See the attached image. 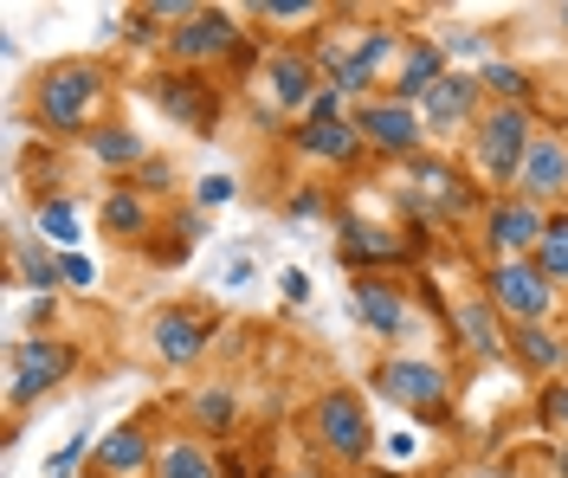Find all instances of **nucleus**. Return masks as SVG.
Here are the masks:
<instances>
[{
	"instance_id": "f257e3e1",
	"label": "nucleus",
	"mask_w": 568,
	"mask_h": 478,
	"mask_svg": "<svg viewBox=\"0 0 568 478\" xmlns=\"http://www.w3.org/2000/svg\"><path fill=\"white\" fill-rule=\"evenodd\" d=\"M400 27L388 20H362V27H336L329 39H317V72L329 91H343L349 104L362 98H375V91H388V72L394 59H400Z\"/></svg>"
},
{
	"instance_id": "f03ea898",
	"label": "nucleus",
	"mask_w": 568,
	"mask_h": 478,
	"mask_svg": "<svg viewBox=\"0 0 568 478\" xmlns=\"http://www.w3.org/2000/svg\"><path fill=\"white\" fill-rule=\"evenodd\" d=\"M110 98V72L98 59H59L33 78L27 111L45 136H91V116Z\"/></svg>"
},
{
	"instance_id": "7ed1b4c3",
	"label": "nucleus",
	"mask_w": 568,
	"mask_h": 478,
	"mask_svg": "<svg viewBox=\"0 0 568 478\" xmlns=\"http://www.w3.org/2000/svg\"><path fill=\"white\" fill-rule=\"evenodd\" d=\"M536 130H542V123H536V111H524V104H485L478 130L465 136V155H471V175H478V187L510 194V187H517V175H524V155H530Z\"/></svg>"
},
{
	"instance_id": "20e7f679",
	"label": "nucleus",
	"mask_w": 568,
	"mask_h": 478,
	"mask_svg": "<svg viewBox=\"0 0 568 478\" xmlns=\"http://www.w3.org/2000/svg\"><path fill=\"white\" fill-rule=\"evenodd\" d=\"M400 207L414 221H478L485 201H478V182L465 175L453 155H414L400 162Z\"/></svg>"
},
{
	"instance_id": "39448f33",
	"label": "nucleus",
	"mask_w": 568,
	"mask_h": 478,
	"mask_svg": "<svg viewBox=\"0 0 568 478\" xmlns=\"http://www.w3.org/2000/svg\"><path fill=\"white\" fill-rule=\"evenodd\" d=\"M420 226L407 233V226H382V221H355V214H343L336 221V258L349 265L355 278H388V272H400V265H414L420 258Z\"/></svg>"
},
{
	"instance_id": "423d86ee",
	"label": "nucleus",
	"mask_w": 568,
	"mask_h": 478,
	"mask_svg": "<svg viewBox=\"0 0 568 478\" xmlns=\"http://www.w3.org/2000/svg\"><path fill=\"white\" fill-rule=\"evenodd\" d=\"M311 440L323 446V459H336V466H362L368 452H375V420H368V401L355 395V388H323L317 401H311Z\"/></svg>"
},
{
	"instance_id": "0eeeda50",
	"label": "nucleus",
	"mask_w": 568,
	"mask_h": 478,
	"mask_svg": "<svg viewBox=\"0 0 568 478\" xmlns=\"http://www.w3.org/2000/svg\"><path fill=\"white\" fill-rule=\"evenodd\" d=\"M355 136L368 143V155H382V162H414V155H426V123H420V104H400V98H388V91H375V98H362L349 111Z\"/></svg>"
},
{
	"instance_id": "6e6552de",
	"label": "nucleus",
	"mask_w": 568,
	"mask_h": 478,
	"mask_svg": "<svg viewBox=\"0 0 568 478\" xmlns=\"http://www.w3.org/2000/svg\"><path fill=\"white\" fill-rule=\"evenodd\" d=\"M71 368H78V349L65 336H13L7 343V407H33L45 388H59Z\"/></svg>"
},
{
	"instance_id": "1a4fd4ad",
	"label": "nucleus",
	"mask_w": 568,
	"mask_h": 478,
	"mask_svg": "<svg viewBox=\"0 0 568 478\" xmlns=\"http://www.w3.org/2000/svg\"><path fill=\"white\" fill-rule=\"evenodd\" d=\"M542 233H549V214H542V207H530L524 194H491L485 214H478V253H485V265L536 258Z\"/></svg>"
},
{
	"instance_id": "9d476101",
	"label": "nucleus",
	"mask_w": 568,
	"mask_h": 478,
	"mask_svg": "<svg viewBox=\"0 0 568 478\" xmlns=\"http://www.w3.org/2000/svg\"><path fill=\"white\" fill-rule=\"evenodd\" d=\"M485 297H491L497 317L517 330V324H549L562 292L549 285V272L536 258H510V265H485Z\"/></svg>"
},
{
	"instance_id": "9b49d317",
	"label": "nucleus",
	"mask_w": 568,
	"mask_h": 478,
	"mask_svg": "<svg viewBox=\"0 0 568 478\" xmlns=\"http://www.w3.org/2000/svg\"><path fill=\"white\" fill-rule=\"evenodd\" d=\"M368 382L394 407H407L414 420H446V407H453V375L439 363H426V356H382Z\"/></svg>"
},
{
	"instance_id": "f8f14e48",
	"label": "nucleus",
	"mask_w": 568,
	"mask_h": 478,
	"mask_svg": "<svg viewBox=\"0 0 568 478\" xmlns=\"http://www.w3.org/2000/svg\"><path fill=\"white\" fill-rule=\"evenodd\" d=\"M240 39H246L240 13H226V7H194L181 27H169L162 52H169V65H181V72H207V65H220V59L240 52Z\"/></svg>"
},
{
	"instance_id": "ddd939ff",
	"label": "nucleus",
	"mask_w": 568,
	"mask_h": 478,
	"mask_svg": "<svg viewBox=\"0 0 568 478\" xmlns=\"http://www.w3.org/2000/svg\"><path fill=\"white\" fill-rule=\"evenodd\" d=\"M258 98H265V111L272 116H297L311 111V98L323 91V72H317V52L311 45H272L265 59H258Z\"/></svg>"
},
{
	"instance_id": "4468645a",
	"label": "nucleus",
	"mask_w": 568,
	"mask_h": 478,
	"mask_svg": "<svg viewBox=\"0 0 568 478\" xmlns=\"http://www.w3.org/2000/svg\"><path fill=\"white\" fill-rule=\"evenodd\" d=\"M485 104H491V98H485L478 72H459V65H453V72L426 91L420 123H426V136H433V143H459V136H471V130H478Z\"/></svg>"
},
{
	"instance_id": "2eb2a0df",
	"label": "nucleus",
	"mask_w": 568,
	"mask_h": 478,
	"mask_svg": "<svg viewBox=\"0 0 568 478\" xmlns=\"http://www.w3.org/2000/svg\"><path fill=\"white\" fill-rule=\"evenodd\" d=\"M155 111L181 123V130H194V136H213L220 130V84L207 72H181V65H162L155 72Z\"/></svg>"
},
{
	"instance_id": "dca6fc26",
	"label": "nucleus",
	"mask_w": 568,
	"mask_h": 478,
	"mask_svg": "<svg viewBox=\"0 0 568 478\" xmlns=\"http://www.w3.org/2000/svg\"><path fill=\"white\" fill-rule=\"evenodd\" d=\"M149 349H155V363H169V368H194L213 349V311H201V304L149 311Z\"/></svg>"
},
{
	"instance_id": "f3484780",
	"label": "nucleus",
	"mask_w": 568,
	"mask_h": 478,
	"mask_svg": "<svg viewBox=\"0 0 568 478\" xmlns=\"http://www.w3.org/2000/svg\"><path fill=\"white\" fill-rule=\"evenodd\" d=\"M510 194H524L542 214H562L568 207V130H536L530 155H524V175Z\"/></svg>"
},
{
	"instance_id": "a211bd4d",
	"label": "nucleus",
	"mask_w": 568,
	"mask_h": 478,
	"mask_svg": "<svg viewBox=\"0 0 568 478\" xmlns=\"http://www.w3.org/2000/svg\"><path fill=\"white\" fill-rule=\"evenodd\" d=\"M349 317L375 336V343L414 336V304H407V285H394V278H355L349 285Z\"/></svg>"
},
{
	"instance_id": "6ab92c4d",
	"label": "nucleus",
	"mask_w": 568,
	"mask_h": 478,
	"mask_svg": "<svg viewBox=\"0 0 568 478\" xmlns=\"http://www.w3.org/2000/svg\"><path fill=\"white\" fill-rule=\"evenodd\" d=\"M446 72H453L446 39L407 33V39H400V59H394V72H388V98H400V104H426V91H433Z\"/></svg>"
},
{
	"instance_id": "aec40b11",
	"label": "nucleus",
	"mask_w": 568,
	"mask_h": 478,
	"mask_svg": "<svg viewBox=\"0 0 568 478\" xmlns=\"http://www.w3.org/2000/svg\"><path fill=\"white\" fill-rule=\"evenodd\" d=\"M453 330H459V349L471 363H504V356H510V324L491 311L485 292H471V297L453 304Z\"/></svg>"
},
{
	"instance_id": "412c9836",
	"label": "nucleus",
	"mask_w": 568,
	"mask_h": 478,
	"mask_svg": "<svg viewBox=\"0 0 568 478\" xmlns=\"http://www.w3.org/2000/svg\"><path fill=\"white\" fill-rule=\"evenodd\" d=\"M155 452H162V446L149 440V420H123V427H110L104 440H98L91 472L98 478H142L155 466Z\"/></svg>"
},
{
	"instance_id": "4be33fe9",
	"label": "nucleus",
	"mask_w": 568,
	"mask_h": 478,
	"mask_svg": "<svg viewBox=\"0 0 568 478\" xmlns=\"http://www.w3.org/2000/svg\"><path fill=\"white\" fill-rule=\"evenodd\" d=\"M291 149H297L304 162H323V169H355V162L368 155V143L355 136L349 116H343V123H297V130H291Z\"/></svg>"
},
{
	"instance_id": "5701e85b",
	"label": "nucleus",
	"mask_w": 568,
	"mask_h": 478,
	"mask_svg": "<svg viewBox=\"0 0 568 478\" xmlns=\"http://www.w3.org/2000/svg\"><path fill=\"white\" fill-rule=\"evenodd\" d=\"M510 363H524L542 382H562L568 375V330H556V324H517L510 330Z\"/></svg>"
},
{
	"instance_id": "b1692460",
	"label": "nucleus",
	"mask_w": 568,
	"mask_h": 478,
	"mask_svg": "<svg viewBox=\"0 0 568 478\" xmlns=\"http://www.w3.org/2000/svg\"><path fill=\"white\" fill-rule=\"evenodd\" d=\"M84 155H91L98 169H116V175L130 182L142 162H149V143H142L130 123H104V130H91V136H84Z\"/></svg>"
},
{
	"instance_id": "393cba45",
	"label": "nucleus",
	"mask_w": 568,
	"mask_h": 478,
	"mask_svg": "<svg viewBox=\"0 0 568 478\" xmlns=\"http://www.w3.org/2000/svg\"><path fill=\"white\" fill-rule=\"evenodd\" d=\"M98 226H104L110 240H142V233H155V214H149V194L136 187H110L104 201H98Z\"/></svg>"
},
{
	"instance_id": "a878e982",
	"label": "nucleus",
	"mask_w": 568,
	"mask_h": 478,
	"mask_svg": "<svg viewBox=\"0 0 568 478\" xmlns=\"http://www.w3.org/2000/svg\"><path fill=\"white\" fill-rule=\"evenodd\" d=\"M155 478H220V466L194 434H169L162 452H155Z\"/></svg>"
},
{
	"instance_id": "bb28decb",
	"label": "nucleus",
	"mask_w": 568,
	"mask_h": 478,
	"mask_svg": "<svg viewBox=\"0 0 568 478\" xmlns=\"http://www.w3.org/2000/svg\"><path fill=\"white\" fill-rule=\"evenodd\" d=\"M478 84H485L491 104H524V111H530V98H536V78L524 72V65H510V59H485V65H478Z\"/></svg>"
},
{
	"instance_id": "cd10ccee",
	"label": "nucleus",
	"mask_w": 568,
	"mask_h": 478,
	"mask_svg": "<svg viewBox=\"0 0 568 478\" xmlns=\"http://www.w3.org/2000/svg\"><path fill=\"white\" fill-rule=\"evenodd\" d=\"M13 272H20V278H27V285H39V292H52V285H65V265H59V258L45 253V240H27V233H20V240H13Z\"/></svg>"
},
{
	"instance_id": "c85d7f7f",
	"label": "nucleus",
	"mask_w": 568,
	"mask_h": 478,
	"mask_svg": "<svg viewBox=\"0 0 568 478\" xmlns=\"http://www.w3.org/2000/svg\"><path fill=\"white\" fill-rule=\"evenodd\" d=\"M536 265L549 272L556 292H568V207L562 214H549V233H542V246H536Z\"/></svg>"
},
{
	"instance_id": "c756f323",
	"label": "nucleus",
	"mask_w": 568,
	"mask_h": 478,
	"mask_svg": "<svg viewBox=\"0 0 568 478\" xmlns=\"http://www.w3.org/2000/svg\"><path fill=\"white\" fill-rule=\"evenodd\" d=\"M187 407H194L201 434H226V427H233V388H226V382H207V388H201Z\"/></svg>"
},
{
	"instance_id": "7c9ffc66",
	"label": "nucleus",
	"mask_w": 568,
	"mask_h": 478,
	"mask_svg": "<svg viewBox=\"0 0 568 478\" xmlns=\"http://www.w3.org/2000/svg\"><path fill=\"white\" fill-rule=\"evenodd\" d=\"M39 240H52V246H78L84 233H78V207L71 201H39Z\"/></svg>"
},
{
	"instance_id": "2f4dec72",
	"label": "nucleus",
	"mask_w": 568,
	"mask_h": 478,
	"mask_svg": "<svg viewBox=\"0 0 568 478\" xmlns=\"http://www.w3.org/2000/svg\"><path fill=\"white\" fill-rule=\"evenodd\" d=\"M252 20H329V7H317V0H258Z\"/></svg>"
},
{
	"instance_id": "473e14b6",
	"label": "nucleus",
	"mask_w": 568,
	"mask_h": 478,
	"mask_svg": "<svg viewBox=\"0 0 568 478\" xmlns=\"http://www.w3.org/2000/svg\"><path fill=\"white\" fill-rule=\"evenodd\" d=\"M169 175H175V169H169L162 155H149L136 175H130V182H116V187H136V194H169Z\"/></svg>"
},
{
	"instance_id": "72a5a7b5",
	"label": "nucleus",
	"mask_w": 568,
	"mask_h": 478,
	"mask_svg": "<svg viewBox=\"0 0 568 478\" xmlns=\"http://www.w3.org/2000/svg\"><path fill=\"white\" fill-rule=\"evenodd\" d=\"M91 446H98L91 434H78V440H65L59 452H52V459H45V478H71V472H78V459H84Z\"/></svg>"
},
{
	"instance_id": "f704fd0d",
	"label": "nucleus",
	"mask_w": 568,
	"mask_h": 478,
	"mask_svg": "<svg viewBox=\"0 0 568 478\" xmlns=\"http://www.w3.org/2000/svg\"><path fill=\"white\" fill-rule=\"evenodd\" d=\"M233 194H240V182H233V175H207V182L194 187V207L207 214V207H226Z\"/></svg>"
},
{
	"instance_id": "c9c22d12",
	"label": "nucleus",
	"mask_w": 568,
	"mask_h": 478,
	"mask_svg": "<svg viewBox=\"0 0 568 478\" xmlns=\"http://www.w3.org/2000/svg\"><path fill=\"white\" fill-rule=\"evenodd\" d=\"M542 420H549V427H562V434H568V375H562V382H549V388H542Z\"/></svg>"
},
{
	"instance_id": "e433bc0d",
	"label": "nucleus",
	"mask_w": 568,
	"mask_h": 478,
	"mask_svg": "<svg viewBox=\"0 0 568 478\" xmlns=\"http://www.w3.org/2000/svg\"><path fill=\"white\" fill-rule=\"evenodd\" d=\"M284 214H291V221H317V214H323V194H317V187H297V194L284 201Z\"/></svg>"
},
{
	"instance_id": "4c0bfd02",
	"label": "nucleus",
	"mask_w": 568,
	"mask_h": 478,
	"mask_svg": "<svg viewBox=\"0 0 568 478\" xmlns=\"http://www.w3.org/2000/svg\"><path fill=\"white\" fill-rule=\"evenodd\" d=\"M278 285H284V304H311V272H304V265H291Z\"/></svg>"
},
{
	"instance_id": "58836bf2",
	"label": "nucleus",
	"mask_w": 568,
	"mask_h": 478,
	"mask_svg": "<svg viewBox=\"0 0 568 478\" xmlns=\"http://www.w3.org/2000/svg\"><path fill=\"white\" fill-rule=\"evenodd\" d=\"M59 265H65V285H91V278H98V265H91L84 253H65Z\"/></svg>"
},
{
	"instance_id": "ea45409f",
	"label": "nucleus",
	"mask_w": 568,
	"mask_h": 478,
	"mask_svg": "<svg viewBox=\"0 0 568 478\" xmlns=\"http://www.w3.org/2000/svg\"><path fill=\"white\" fill-rule=\"evenodd\" d=\"M414 452H420V440H414V434H394V440H388V459H414Z\"/></svg>"
},
{
	"instance_id": "a19ab883",
	"label": "nucleus",
	"mask_w": 568,
	"mask_h": 478,
	"mask_svg": "<svg viewBox=\"0 0 568 478\" xmlns=\"http://www.w3.org/2000/svg\"><path fill=\"white\" fill-rule=\"evenodd\" d=\"M459 478H517V472H510V466H465Z\"/></svg>"
},
{
	"instance_id": "79ce46f5",
	"label": "nucleus",
	"mask_w": 568,
	"mask_h": 478,
	"mask_svg": "<svg viewBox=\"0 0 568 478\" xmlns=\"http://www.w3.org/2000/svg\"><path fill=\"white\" fill-rule=\"evenodd\" d=\"M556 472H562V478H568V446H562V452H556Z\"/></svg>"
},
{
	"instance_id": "37998d69",
	"label": "nucleus",
	"mask_w": 568,
	"mask_h": 478,
	"mask_svg": "<svg viewBox=\"0 0 568 478\" xmlns=\"http://www.w3.org/2000/svg\"><path fill=\"white\" fill-rule=\"evenodd\" d=\"M556 20H562V33H568V0H562V7H556Z\"/></svg>"
},
{
	"instance_id": "c03bdc74",
	"label": "nucleus",
	"mask_w": 568,
	"mask_h": 478,
	"mask_svg": "<svg viewBox=\"0 0 568 478\" xmlns=\"http://www.w3.org/2000/svg\"><path fill=\"white\" fill-rule=\"evenodd\" d=\"M291 478H317V472H291Z\"/></svg>"
},
{
	"instance_id": "a18cd8bd",
	"label": "nucleus",
	"mask_w": 568,
	"mask_h": 478,
	"mask_svg": "<svg viewBox=\"0 0 568 478\" xmlns=\"http://www.w3.org/2000/svg\"><path fill=\"white\" fill-rule=\"evenodd\" d=\"M84 478H98V472H84Z\"/></svg>"
},
{
	"instance_id": "49530a36",
	"label": "nucleus",
	"mask_w": 568,
	"mask_h": 478,
	"mask_svg": "<svg viewBox=\"0 0 568 478\" xmlns=\"http://www.w3.org/2000/svg\"><path fill=\"white\" fill-rule=\"evenodd\" d=\"M375 478H388V472H375Z\"/></svg>"
}]
</instances>
